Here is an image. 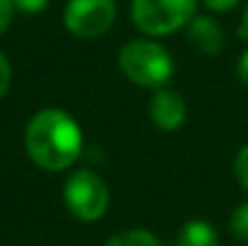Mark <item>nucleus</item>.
Instances as JSON below:
<instances>
[{
	"label": "nucleus",
	"mask_w": 248,
	"mask_h": 246,
	"mask_svg": "<svg viewBox=\"0 0 248 246\" xmlns=\"http://www.w3.org/2000/svg\"><path fill=\"white\" fill-rule=\"evenodd\" d=\"M229 232L241 244H248V200L234 208V213L229 217Z\"/></svg>",
	"instance_id": "9d476101"
},
{
	"label": "nucleus",
	"mask_w": 248,
	"mask_h": 246,
	"mask_svg": "<svg viewBox=\"0 0 248 246\" xmlns=\"http://www.w3.org/2000/svg\"><path fill=\"white\" fill-rule=\"evenodd\" d=\"M118 66L128 80L147 89L164 87L173 75V58L157 39H133L123 44Z\"/></svg>",
	"instance_id": "f03ea898"
},
{
	"label": "nucleus",
	"mask_w": 248,
	"mask_h": 246,
	"mask_svg": "<svg viewBox=\"0 0 248 246\" xmlns=\"http://www.w3.org/2000/svg\"><path fill=\"white\" fill-rule=\"evenodd\" d=\"M10 82H12V68H10L7 56L0 51V99H2L5 92L10 89Z\"/></svg>",
	"instance_id": "ddd939ff"
},
{
	"label": "nucleus",
	"mask_w": 248,
	"mask_h": 246,
	"mask_svg": "<svg viewBox=\"0 0 248 246\" xmlns=\"http://www.w3.org/2000/svg\"><path fill=\"white\" fill-rule=\"evenodd\" d=\"M82 128L63 109L48 106L31 116L24 131V148L31 162L46 171H65L82 155Z\"/></svg>",
	"instance_id": "f257e3e1"
},
{
	"label": "nucleus",
	"mask_w": 248,
	"mask_h": 246,
	"mask_svg": "<svg viewBox=\"0 0 248 246\" xmlns=\"http://www.w3.org/2000/svg\"><path fill=\"white\" fill-rule=\"evenodd\" d=\"M236 78H239V82L248 89V51L241 53V58H239V63H236Z\"/></svg>",
	"instance_id": "dca6fc26"
},
{
	"label": "nucleus",
	"mask_w": 248,
	"mask_h": 246,
	"mask_svg": "<svg viewBox=\"0 0 248 246\" xmlns=\"http://www.w3.org/2000/svg\"><path fill=\"white\" fill-rule=\"evenodd\" d=\"M234 176H236L239 186L248 193V145H244L234 157Z\"/></svg>",
	"instance_id": "9b49d317"
},
{
	"label": "nucleus",
	"mask_w": 248,
	"mask_h": 246,
	"mask_svg": "<svg viewBox=\"0 0 248 246\" xmlns=\"http://www.w3.org/2000/svg\"><path fill=\"white\" fill-rule=\"evenodd\" d=\"M104 246H162V244L147 230H125V232L113 234Z\"/></svg>",
	"instance_id": "1a4fd4ad"
},
{
	"label": "nucleus",
	"mask_w": 248,
	"mask_h": 246,
	"mask_svg": "<svg viewBox=\"0 0 248 246\" xmlns=\"http://www.w3.org/2000/svg\"><path fill=\"white\" fill-rule=\"evenodd\" d=\"M239 34H241V39H244V41H248V5H246V10H244L241 24H239Z\"/></svg>",
	"instance_id": "f3484780"
},
{
	"label": "nucleus",
	"mask_w": 248,
	"mask_h": 246,
	"mask_svg": "<svg viewBox=\"0 0 248 246\" xmlns=\"http://www.w3.org/2000/svg\"><path fill=\"white\" fill-rule=\"evenodd\" d=\"M116 15V0H68L63 22L78 39H99L113 27Z\"/></svg>",
	"instance_id": "39448f33"
},
{
	"label": "nucleus",
	"mask_w": 248,
	"mask_h": 246,
	"mask_svg": "<svg viewBox=\"0 0 248 246\" xmlns=\"http://www.w3.org/2000/svg\"><path fill=\"white\" fill-rule=\"evenodd\" d=\"M198 12V0H133L130 19L150 39L169 36L190 24Z\"/></svg>",
	"instance_id": "7ed1b4c3"
},
{
	"label": "nucleus",
	"mask_w": 248,
	"mask_h": 246,
	"mask_svg": "<svg viewBox=\"0 0 248 246\" xmlns=\"http://www.w3.org/2000/svg\"><path fill=\"white\" fill-rule=\"evenodd\" d=\"M147 109H150V121L164 133L178 131L186 121V99L169 87H159L152 92Z\"/></svg>",
	"instance_id": "423d86ee"
},
{
	"label": "nucleus",
	"mask_w": 248,
	"mask_h": 246,
	"mask_svg": "<svg viewBox=\"0 0 248 246\" xmlns=\"http://www.w3.org/2000/svg\"><path fill=\"white\" fill-rule=\"evenodd\" d=\"M12 17H15V5H12V0H0V36L7 32Z\"/></svg>",
	"instance_id": "4468645a"
},
{
	"label": "nucleus",
	"mask_w": 248,
	"mask_h": 246,
	"mask_svg": "<svg viewBox=\"0 0 248 246\" xmlns=\"http://www.w3.org/2000/svg\"><path fill=\"white\" fill-rule=\"evenodd\" d=\"M51 0H12L15 10L17 12H24V15H39L48 7Z\"/></svg>",
	"instance_id": "f8f14e48"
},
{
	"label": "nucleus",
	"mask_w": 248,
	"mask_h": 246,
	"mask_svg": "<svg viewBox=\"0 0 248 246\" xmlns=\"http://www.w3.org/2000/svg\"><path fill=\"white\" fill-rule=\"evenodd\" d=\"M239 2H241V0H202V5H205L207 10H212V12H229V10H234Z\"/></svg>",
	"instance_id": "2eb2a0df"
},
{
	"label": "nucleus",
	"mask_w": 248,
	"mask_h": 246,
	"mask_svg": "<svg viewBox=\"0 0 248 246\" xmlns=\"http://www.w3.org/2000/svg\"><path fill=\"white\" fill-rule=\"evenodd\" d=\"M63 200L73 217H78L82 222H96L106 215L111 193H108L106 181L99 174H94L89 169H78L65 179Z\"/></svg>",
	"instance_id": "20e7f679"
},
{
	"label": "nucleus",
	"mask_w": 248,
	"mask_h": 246,
	"mask_svg": "<svg viewBox=\"0 0 248 246\" xmlns=\"http://www.w3.org/2000/svg\"><path fill=\"white\" fill-rule=\"evenodd\" d=\"M186 32H188V41L205 56H217L224 49V29L212 17L195 15L186 27Z\"/></svg>",
	"instance_id": "0eeeda50"
},
{
	"label": "nucleus",
	"mask_w": 248,
	"mask_h": 246,
	"mask_svg": "<svg viewBox=\"0 0 248 246\" xmlns=\"http://www.w3.org/2000/svg\"><path fill=\"white\" fill-rule=\"evenodd\" d=\"M219 234L205 220H188L178 232V246H217Z\"/></svg>",
	"instance_id": "6e6552de"
}]
</instances>
